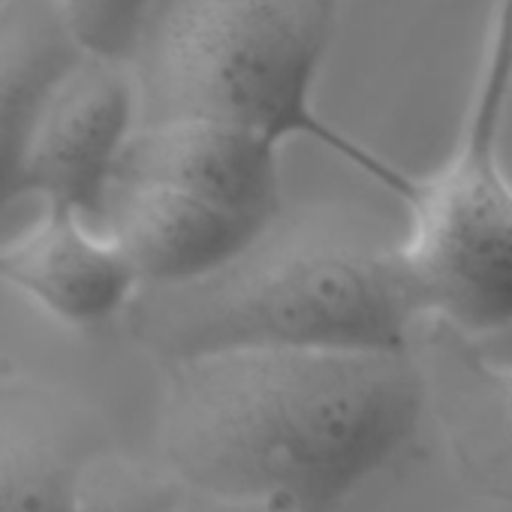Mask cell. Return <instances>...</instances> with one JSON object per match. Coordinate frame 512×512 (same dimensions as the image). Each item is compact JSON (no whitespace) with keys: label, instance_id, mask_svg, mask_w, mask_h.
Segmentation results:
<instances>
[{"label":"cell","instance_id":"cell-16","mask_svg":"<svg viewBox=\"0 0 512 512\" xmlns=\"http://www.w3.org/2000/svg\"><path fill=\"white\" fill-rule=\"evenodd\" d=\"M178 503H181V500H178ZM175 512H181V506H175Z\"/></svg>","mask_w":512,"mask_h":512},{"label":"cell","instance_id":"cell-17","mask_svg":"<svg viewBox=\"0 0 512 512\" xmlns=\"http://www.w3.org/2000/svg\"><path fill=\"white\" fill-rule=\"evenodd\" d=\"M4 4H7V0H0V7H4Z\"/></svg>","mask_w":512,"mask_h":512},{"label":"cell","instance_id":"cell-14","mask_svg":"<svg viewBox=\"0 0 512 512\" xmlns=\"http://www.w3.org/2000/svg\"><path fill=\"white\" fill-rule=\"evenodd\" d=\"M509 94H512V0H497L485 61L479 70V85L461 136L482 145H500V127H503Z\"/></svg>","mask_w":512,"mask_h":512},{"label":"cell","instance_id":"cell-5","mask_svg":"<svg viewBox=\"0 0 512 512\" xmlns=\"http://www.w3.org/2000/svg\"><path fill=\"white\" fill-rule=\"evenodd\" d=\"M139 121L124 61L79 55L46 91L22 160L25 196H43L100 223L118 154Z\"/></svg>","mask_w":512,"mask_h":512},{"label":"cell","instance_id":"cell-6","mask_svg":"<svg viewBox=\"0 0 512 512\" xmlns=\"http://www.w3.org/2000/svg\"><path fill=\"white\" fill-rule=\"evenodd\" d=\"M425 323L428 338L413 335V356L446 461L470 494L512 509V362L449 326Z\"/></svg>","mask_w":512,"mask_h":512},{"label":"cell","instance_id":"cell-12","mask_svg":"<svg viewBox=\"0 0 512 512\" xmlns=\"http://www.w3.org/2000/svg\"><path fill=\"white\" fill-rule=\"evenodd\" d=\"M184 488L160 467L115 449L88 461L67 512H175Z\"/></svg>","mask_w":512,"mask_h":512},{"label":"cell","instance_id":"cell-10","mask_svg":"<svg viewBox=\"0 0 512 512\" xmlns=\"http://www.w3.org/2000/svg\"><path fill=\"white\" fill-rule=\"evenodd\" d=\"M0 281L73 326L121 314L136 290V275L118 247L58 202H46L28 229L0 241Z\"/></svg>","mask_w":512,"mask_h":512},{"label":"cell","instance_id":"cell-3","mask_svg":"<svg viewBox=\"0 0 512 512\" xmlns=\"http://www.w3.org/2000/svg\"><path fill=\"white\" fill-rule=\"evenodd\" d=\"M335 19L338 0H154L127 58L136 124L208 118L275 145L308 136L407 202L416 175L386 163L314 109Z\"/></svg>","mask_w":512,"mask_h":512},{"label":"cell","instance_id":"cell-9","mask_svg":"<svg viewBox=\"0 0 512 512\" xmlns=\"http://www.w3.org/2000/svg\"><path fill=\"white\" fill-rule=\"evenodd\" d=\"M263 223L175 187L112 181L97 229L136 284H175L217 269Z\"/></svg>","mask_w":512,"mask_h":512},{"label":"cell","instance_id":"cell-15","mask_svg":"<svg viewBox=\"0 0 512 512\" xmlns=\"http://www.w3.org/2000/svg\"><path fill=\"white\" fill-rule=\"evenodd\" d=\"M181 512H287L278 506L266 503H247V500H217V497H202V494H181Z\"/></svg>","mask_w":512,"mask_h":512},{"label":"cell","instance_id":"cell-2","mask_svg":"<svg viewBox=\"0 0 512 512\" xmlns=\"http://www.w3.org/2000/svg\"><path fill=\"white\" fill-rule=\"evenodd\" d=\"M121 314L166 365L260 347L410 350L422 326L395 241L332 205L281 208L217 269L136 284Z\"/></svg>","mask_w":512,"mask_h":512},{"label":"cell","instance_id":"cell-4","mask_svg":"<svg viewBox=\"0 0 512 512\" xmlns=\"http://www.w3.org/2000/svg\"><path fill=\"white\" fill-rule=\"evenodd\" d=\"M398 260L422 323L482 341L512 329V178L500 148L458 139L416 178Z\"/></svg>","mask_w":512,"mask_h":512},{"label":"cell","instance_id":"cell-1","mask_svg":"<svg viewBox=\"0 0 512 512\" xmlns=\"http://www.w3.org/2000/svg\"><path fill=\"white\" fill-rule=\"evenodd\" d=\"M422 419L413 347L226 350L166 365L157 446L190 494L341 512Z\"/></svg>","mask_w":512,"mask_h":512},{"label":"cell","instance_id":"cell-13","mask_svg":"<svg viewBox=\"0 0 512 512\" xmlns=\"http://www.w3.org/2000/svg\"><path fill=\"white\" fill-rule=\"evenodd\" d=\"M151 4L154 0H52V10L82 55L127 64Z\"/></svg>","mask_w":512,"mask_h":512},{"label":"cell","instance_id":"cell-7","mask_svg":"<svg viewBox=\"0 0 512 512\" xmlns=\"http://www.w3.org/2000/svg\"><path fill=\"white\" fill-rule=\"evenodd\" d=\"M103 449L106 428L79 395L0 359V512H67Z\"/></svg>","mask_w":512,"mask_h":512},{"label":"cell","instance_id":"cell-8","mask_svg":"<svg viewBox=\"0 0 512 512\" xmlns=\"http://www.w3.org/2000/svg\"><path fill=\"white\" fill-rule=\"evenodd\" d=\"M112 181L175 187L253 220H269L284 208L278 145L208 118L136 124L118 154Z\"/></svg>","mask_w":512,"mask_h":512},{"label":"cell","instance_id":"cell-11","mask_svg":"<svg viewBox=\"0 0 512 512\" xmlns=\"http://www.w3.org/2000/svg\"><path fill=\"white\" fill-rule=\"evenodd\" d=\"M79 55L52 0H7L0 7V214L25 196L22 160L34 115Z\"/></svg>","mask_w":512,"mask_h":512}]
</instances>
